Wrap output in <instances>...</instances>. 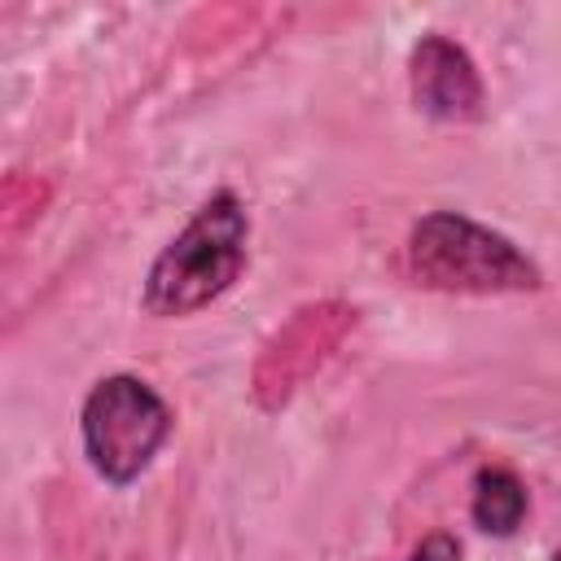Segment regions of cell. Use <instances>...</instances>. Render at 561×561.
I'll return each instance as SVG.
<instances>
[{
	"instance_id": "8",
	"label": "cell",
	"mask_w": 561,
	"mask_h": 561,
	"mask_svg": "<svg viewBox=\"0 0 561 561\" xmlns=\"http://www.w3.org/2000/svg\"><path fill=\"white\" fill-rule=\"evenodd\" d=\"M552 561H561V552H557V557H552Z\"/></svg>"
},
{
	"instance_id": "2",
	"label": "cell",
	"mask_w": 561,
	"mask_h": 561,
	"mask_svg": "<svg viewBox=\"0 0 561 561\" xmlns=\"http://www.w3.org/2000/svg\"><path fill=\"white\" fill-rule=\"evenodd\" d=\"M408 272L416 285L443 294H526L543 285L526 250L456 210H430L412 224Z\"/></svg>"
},
{
	"instance_id": "1",
	"label": "cell",
	"mask_w": 561,
	"mask_h": 561,
	"mask_svg": "<svg viewBox=\"0 0 561 561\" xmlns=\"http://www.w3.org/2000/svg\"><path fill=\"white\" fill-rule=\"evenodd\" d=\"M245 241H250V219L241 197L228 188L210 193L149 263L140 307L158 320H175L210 307L237 285L245 267Z\"/></svg>"
},
{
	"instance_id": "4",
	"label": "cell",
	"mask_w": 561,
	"mask_h": 561,
	"mask_svg": "<svg viewBox=\"0 0 561 561\" xmlns=\"http://www.w3.org/2000/svg\"><path fill=\"white\" fill-rule=\"evenodd\" d=\"M355 320L351 307L342 302H316L294 311V320L272 337V346L263 351L259 368H254V394L263 408H276L289 399V390L342 342L346 324Z\"/></svg>"
},
{
	"instance_id": "5",
	"label": "cell",
	"mask_w": 561,
	"mask_h": 561,
	"mask_svg": "<svg viewBox=\"0 0 561 561\" xmlns=\"http://www.w3.org/2000/svg\"><path fill=\"white\" fill-rule=\"evenodd\" d=\"M408 88H412L416 110L438 123H473L482 118V105H486L473 57L447 35H425L412 48Z\"/></svg>"
},
{
	"instance_id": "6",
	"label": "cell",
	"mask_w": 561,
	"mask_h": 561,
	"mask_svg": "<svg viewBox=\"0 0 561 561\" xmlns=\"http://www.w3.org/2000/svg\"><path fill=\"white\" fill-rule=\"evenodd\" d=\"M469 517L486 535H513L522 526V517H526V486H522V478L513 469H500V465L478 469Z\"/></svg>"
},
{
	"instance_id": "3",
	"label": "cell",
	"mask_w": 561,
	"mask_h": 561,
	"mask_svg": "<svg viewBox=\"0 0 561 561\" xmlns=\"http://www.w3.org/2000/svg\"><path fill=\"white\" fill-rule=\"evenodd\" d=\"M79 434L96 478H105L110 486H127L153 465L158 447L167 443L171 408L140 377L114 373L88 390L79 412Z\"/></svg>"
},
{
	"instance_id": "7",
	"label": "cell",
	"mask_w": 561,
	"mask_h": 561,
	"mask_svg": "<svg viewBox=\"0 0 561 561\" xmlns=\"http://www.w3.org/2000/svg\"><path fill=\"white\" fill-rule=\"evenodd\" d=\"M408 561H460V548L451 535H430V539H421V548Z\"/></svg>"
}]
</instances>
